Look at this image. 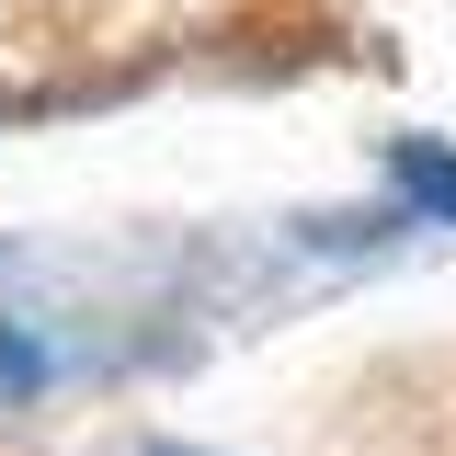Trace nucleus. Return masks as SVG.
<instances>
[{
    "mask_svg": "<svg viewBox=\"0 0 456 456\" xmlns=\"http://www.w3.org/2000/svg\"><path fill=\"white\" fill-rule=\"evenodd\" d=\"M399 183H411L422 206H445V217H456V160H434V149H399Z\"/></svg>",
    "mask_w": 456,
    "mask_h": 456,
    "instance_id": "nucleus-1",
    "label": "nucleus"
}]
</instances>
